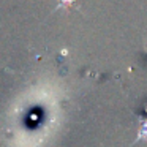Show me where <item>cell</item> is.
I'll return each mask as SVG.
<instances>
[{
	"mask_svg": "<svg viewBox=\"0 0 147 147\" xmlns=\"http://www.w3.org/2000/svg\"><path fill=\"white\" fill-rule=\"evenodd\" d=\"M141 139H147V122L139 128V131H138V139L134 141V142H138V141H141Z\"/></svg>",
	"mask_w": 147,
	"mask_h": 147,
	"instance_id": "6da1fadb",
	"label": "cell"
}]
</instances>
